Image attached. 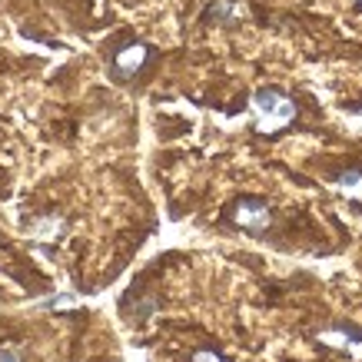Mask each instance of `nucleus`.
I'll use <instances>...</instances> for the list:
<instances>
[{
    "label": "nucleus",
    "mask_w": 362,
    "mask_h": 362,
    "mask_svg": "<svg viewBox=\"0 0 362 362\" xmlns=\"http://www.w3.org/2000/svg\"><path fill=\"white\" fill-rule=\"evenodd\" d=\"M233 220H236V226H243V230L263 233L266 226H269V206L259 203V199H243L240 206H236V213H233Z\"/></svg>",
    "instance_id": "2"
},
{
    "label": "nucleus",
    "mask_w": 362,
    "mask_h": 362,
    "mask_svg": "<svg viewBox=\"0 0 362 362\" xmlns=\"http://www.w3.org/2000/svg\"><path fill=\"white\" fill-rule=\"evenodd\" d=\"M60 230H64V220H60V216H44L37 226H30V236L33 240H54Z\"/></svg>",
    "instance_id": "5"
},
{
    "label": "nucleus",
    "mask_w": 362,
    "mask_h": 362,
    "mask_svg": "<svg viewBox=\"0 0 362 362\" xmlns=\"http://www.w3.org/2000/svg\"><path fill=\"white\" fill-rule=\"evenodd\" d=\"M336 189L346 193V197H352V199H362V173L359 170H346V173L336 180Z\"/></svg>",
    "instance_id": "4"
},
{
    "label": "nucleus",
    "mask_w": 362,
    "mask_h": 362,
    "mask_svg": "<svg viewBox=\"0 0 362 362\" xmlns=\"http://www.w3.org/2000/svg\"><path fill=\"white\" fill-rule=\"evenodd\" d=\"M193 362H226V359H220V356H216V352L203 349V352H197V356H193Z\"/></svg>",
    "instance_id": "7"
},
{
    "label": "nucleus",
    "mask_w": 362,
    "mask_h": 362,
    "mask_svg": "<svg viewBox=\"0 0 362 362\" xmlns=\"http://www.w3.org/2000/svg\"><path fill=\"white\" fill-rule=\"evenodd\" d=\"M252 110H256V127L263 133H273L296 117V103L276 90H259L252 97Z\"/></svg>",
    "instance_id": "1"
},
{
    "label": "nucleus",
    "mask_w": 362,
    "mask_h": 362,
    "mask_svg": "<svg viewBox=\"0 0 362 362\" xmlns=\"http://www.w3.org/2000/svg\"><path fill=\"white\" fill-rule=\"evenodd\" d=\"M143 60H146V47H127V50H120V57H117V70H120L123 77H133L136 70L143 66Z\"/></svg>",
    "instance_id": "3"
},
{
    "label": "nucleus",
    "mask_w": 362,
    "mask_h": 362,
    "mask_svg": "<svg viewBox=\"0 0 362 362\" xmlns=\"http://www.w3.org/2000/svg\"><path fill=\"white\" fill-rule=\"evenodd\" d=\"M319 339L329 342V346H349V342H356V336L352 332H319Z\"/></svg>",
    "instance_id": "6"
},
{
    "label": "nucleus",
    "mask_w": 362,
    "mask_h": 362,
    "mask_svg": "<svg viewBox=\"0 0 362 362\" xmlns=\"http://www.w3.org/2000/svg\"><path fill=\"white\" fill-rule=\"evenodd\" d=\"M0 362H21V352H17V349H4V352H0Z\"/></svg>",
    "instance_id": "8"
}]
</instances>
